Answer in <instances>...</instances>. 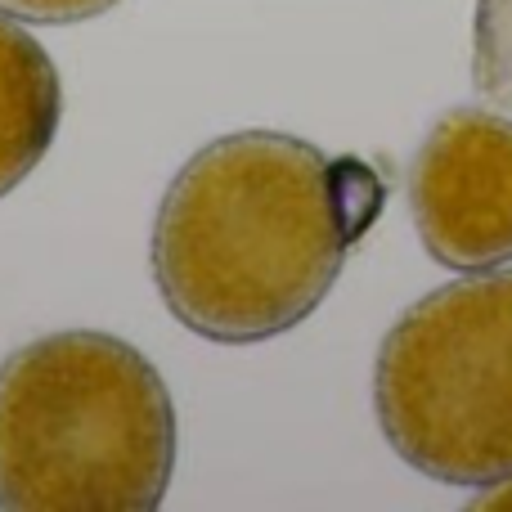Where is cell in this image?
I'll use <instances>...</instances> for the list:
<instances>
[{"label": "cell", "instance_id": "obj_1", "mask_svg": "<svg viewBox=\"0 0 512 512\" xmlns=\"http://www.w3.org/2000/svg\"><path fill=\"white\" fill-rule=\"evenodd\" d=\"M378 207L364 162H333L283 131L221 135L162 194L153 279L189 333L270 342L315 315Z\"/></svg>", "mask_w": 512, "mask_h": 512}, {"label": "cell", "instance_id": "obj_2", "mask_svg": "<svg viewBox=\"0 0 512 512\" xmlns=\"http://www.w3.org/2000/svg\"><path fill=\"white\" fill-rule=\"evenodd\" d=\"M176 468V405L131 342L50 333L0 364V508L153 512Z\"/></svg>", "mask_w": 512, "mask_h": 512}, {"label": "cell", "instance_id": "obj_3", "mask_svg": "<svg viewBox=\"0 0 512 512\" xmlns=\"http://www.w3.org/2000/svg\"><path fill=\"white\" fill-rule=\"evenodd\" d=\"M373 409L423 477H512V270L468 274L409 306L378 346Z\"/></svg>", "mask_w": 512, "mask_h": 512}, {"label": "cell", "instance_id": "obj_4", "mask_svg": "<svg viewBox=\"0 0 512 512\" xmlns=\"http://www.w3.org/2000/svg\"><path fill=\"white\" fill-rule=\"evenodd\" d=\"M409 216L450 270L512 261V122L486 108H454L427 131L409 167Z\"/></svg>", "mask_w": 512, "mask_h": 512}, {"label": "cell", "instance_id": "obj_5", "mask_svg": "<svg viewBox=\"0 0 512 512\" xmlns=\"http://www.w3.org/2000/svg\"><path fill=\"white\" fill-rule=\"evenodd\" d=\"M63 117V81L45 45L0 14V198L50 153Z\"/></svg>", "mask_w": 512, "mask_h": 512}, {"label": "cell", "instance_id": "obj_6", "mask_svg": "<svg viewBox=\"0 0 512 512\" xmlns=\"http://www.w3.org/2000/svg\"><path fill=\"white\" fill-rule=\"evenodd\" d=\"M472 81L495 108L512 113V0H477Z\"/></svg>", "mask_w": 512, "mask_h": 512}, {"label": "cell", "instance_id": "obj_7", "mask_svg": "<svg viewBox=\"0 0 512 512\" xmlns=\"http://www.w3.org/2000/svg\"><path fill=\"white\" fill-rule=\"evenodd\" d=\"M122 5V0H0V14L18 18V23H45V27H63V23H86L99 18L104 9Z\"/></svg>", "mask_w": 512, "mask_h": 512}, {"label": "cell", "instance_id": "obj_8", "mask_svg": "<svg viewBox=\"0 0 512 512\" xmlns=\"http://www.w3.org/2000/svg\"><path fill=\"white\" fill-rule=\"evenodd\" d=\"M472 508H508V512H512V477L490 481V486L481 490L477 499H472Z\"/></svg>", "mask_w": 512, "mask_h": 512}]
</instances>
